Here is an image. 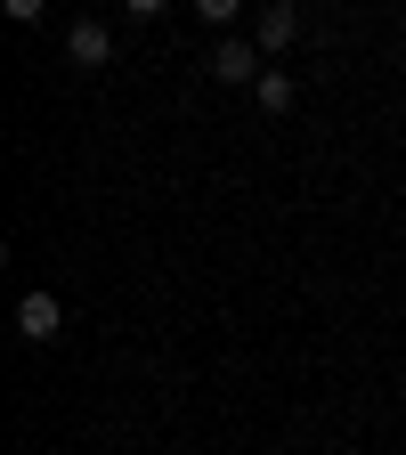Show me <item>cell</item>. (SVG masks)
Returning <instances> with one entry per match:
<instances>
[{
	"mask_svg": "<svg viewBox=\"0 0 406 455\" xmlns=\"http://www.w3.org/2000/svg\"><path fill=\"white\" fill-rule=\"evenodd\" d=\"M203 66H211V82H219V90H252V82L268 74V57H260V41H236V33H219Z\"/></svg>",
	"mask_w": 406,
	"mask_h": 455,
	"instance_id": "1",
	"label": "cell"
},
{
	"mask_svg": "<svg viewBox=\"0 0 406 455\" xmlns=\"http://www.w3.org/2000/svg\"><path fill=\"white\" fill-rule=\"evenodd\" d=\"M66 57H74V66H90V74L114 66V25H106V17H74V25H66Z\"/></svg>",
	"mask_w": 406,
	"mask_h": 455,
	"instance_id": "2",
	"label": "cell"
},
{
	"mask_svg": "<svg viewBox=\"0 0 406 455\" xmlns=\"http://www.w3.org/2000/svg\"><path fill=\"white\" fill-rule=\"evenodd\" d=\"M57 333H66V309H57V293H25V301H17V341L49 350Z\"/></svg>",
	"mask_w": 406,
	"mask_h": 455,
	"instance_id": "3",
	"label": "cell"
},
{
	"mask_svg": "<svg viewBox=\"0 0 406 455\" xmlns=\"http://www.w3.org/2000/svg\"><path fill=\"white\" fill-rule=\"evenodd\" d=\"M252 41H260V57H284V49L301 41V9H293V0H268L260 25H252Z\"/></svg>",
	"mask_w": 406,
	"mask_h": 455,
	"instance_id": "4",
	"label": "cell"
},
{
	"mask_svg": "<svg viewBox=\"0 0 406 455\" xmlns=\"http://www.w3.org/2000/svg\"><path fill=\"white\" fill-rule=\"evenodd\" d=\"M252 98H260V114H293V106H301V82H293V74H276V66H268V74L252 82Z\"/></svg>",
	"mask_w": 406,
	"mask_h": 455,
	"instance_id": "5",
	"label": "cell"
},
{
	"mask_svg": "<svg viewBox=\"0 0 406 455\" xmlns=\"http://www.w3.org/2000/svg\"><path fill=\"white\" fill-rule=\"evenodd\" d=\"M195 17H203V25H219V33H236V17H244V0H195Z\"/></svg>",
	"mask_w": 406,
	"mask_h": 455,
	"instance_id": "6",
	"label": "cell"
},
{
	"mask_svg": "<svg viewBox=\"0 0 406 455\" xmlns=\"http://www.w3.org/2000/svg\"><path fill=\"white\" fill-rule=\"evenodd\" d=\"M0 9H9V25H41V17H49V0H0Z\"/></svg>",
	"mask_w": 406,
	"mask_h": 455,
	"instance_id": "7",
	"label": "cell"
},
{
	"mask_svg": "<svg viewBox=\"0 0 406 455\" xmlns=\"http://www.w3.org/2000/svg\"><path fill=\"white\" fill-rule=\"evenodd\" d=\"M163 9H171V0H123V17H139V25H147V17H163Z\"/></svg>",
	"mask_w": 406,
	"mask_h": 455,
	"instance_id": "8",
	"label": "cell"
}]
</instances>
